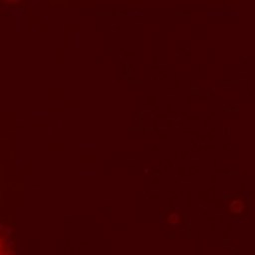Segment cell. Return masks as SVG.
Instances as JSON below:
<instances>
[{
  "instance_id": "cell-2",
  "label": "cell",
  "mask_w": 255,
  "mask_h": 255,
  "mask_svg": "<svg viewBox=\"0 0 255 255\" xmlns=\"http://www.w3.org/2000/svg\"><path fill=\"white\" fill-rule=\"evenodd\" d=\"M164 220L168 226L173 227V228L182 226L185 223L184 216L179 211H177L175 209L167 210L164 215Z\"/></svg>"
},
{
  "instance_id": "cell-1",
  "label": "cell",
  "mask_w": 255,
  "mask_h": 255,
  "mask_svg": "<svg viewBox=\"0 0 255 255\" xmlns=\"http://www.w3.org/2000/svg\"><path fill=\"white\" fill-rule=\"evenodd\" d=\"M225 211L229 218L242 219L248 217L249 205L243 196L239 194H234L227 198L225 204Z\"/></svg>"
},
{
  "instance_id": "cell-3",
  "label": "cell",
  "mask_w": 255,
  "mask_h": 255,
  "mask_svg": "<svg viewBox=\"0 0 255 255\" xmlns=\"http://www.w3.org/2000/svg\"><path fill=\"white\" fill-rule=\"evenodd\" d=\"M0 255H5V251H4V247L0 241Z\"/></svg>"
}]
</instances>
